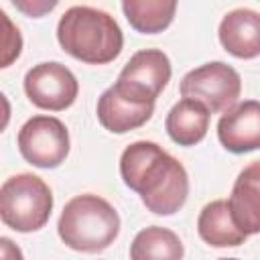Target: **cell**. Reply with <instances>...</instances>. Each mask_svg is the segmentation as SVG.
<instances>
[{
  "mask_svg": "<svg viewBox=\"0 0 260 260\" xmlns=\"http://www.w3.org/2000/svg\"><path fill=\"white\" fill-rule=\"evenodd\" d=\"M217 138L221 146L234 154L260 148V102L244 100L221 114L217 122Z\"/></svg>",
  "mask_w": 260,
  "mask_h": 260,
  "instance_id": "9c48e42d",
  "label": "cell"
},
{
  "mask_svg": "<svg viewBox=\"0 0 260 260\" xmlns=\"http://www.w3.org/2000/svg\"><path fill=\"white\" fill-rule=\"evenodd\" d=\"M171 79V61L160 49H142L130 57V61L122 67L116 87L124 93L142 100L156 102L160 91L167 87Z\"/></svg>",
  "mask_w": 260,
  "mask_h": 260,
  "instance_id": "52a82bcc",
  "label": "cell"
},
{
  "mask_svg": "<svg viewBox=\"0 0 260 260\" xmlns=\"http://www.w3.org/2000/svg\"><path fill=\"white\" fill-rule=\"evenodd\" d=\"M179 91L183 98L197 100L211 114H217L228 112L238 104L242 93V79L232 65L223 61H211L191 69L181 79Z\"/></svg>",
  "mask_w": 260,
  "mask_h": 260,
  "instance_id": "5b68a950",
  "label": "cell"
},
{
  "mask_svg": "<svg viewBox=\"0 0 260 260\" xmlns=\"http://www.w3.org/2000/svg\"><path fill=\"white\" fill-rule=\"evenodd\" d=\"M53 211V193L49 185L32 175L18 173L6 179L0 187V217L22 234L41 230Z\"/></svg>",
  "mask_w": 260,
  "mask_h": 260,
  "instance_id": "277c9868",
  "label": "cell"
},
{
  "mask_svg": "<svg viewBox=\"0 0 260 260\" xmlns=\"http://www.w3.org/2000/svg\"><path fill=\"white\" fill-rule=\"evenodd\" d=\"M18 150L39 169H55L69 154V132L55 116H32L18 130Z\"/></svg>",
  "mask_w": 260,
  "mask_h": 260,
  "instance_id": "8992f818",
  "label": "cell"
},
{
  "mask_svg": "<svg viewBox=\"0 0 260 260\" xmlns=\"http://www.w3.org/2000/svg\"><path fill=\"white\" fill-rule=\"evenodd\" d=\"M221 47L238 59H254L260 55V12L236 8L219 22Z\"/></svg>",
  "mask_w": 260,
  "mask_h": 260,
  "instance_id": "8fae6325",
  "label": "cell"
},
{
  "mask_svg": "<svg viewBox=\"0 0 260 260\" xmlns=\"http://www.w3.org/2000/svg\"><path fill=\"white\" fill-rule=\"evenodd\" d=\"M152 112H154L152 102L136 100V98L124 93L116 85L108 87L100 95L98 110H95L100 124L114 134H124L134 128H140L142 124H146L150 120Z\"/></svg>",
  "mask_w": 260,
  "mask_h": 260,
  "instance_id": "30bf717a",
  "label": "cell"
},
{
  "mask_svg": "<svg viewBox=\"0 0 260 260\" xmlns=\"http://www.w3.org/2000/svg\"><path fill=\"white\" fill-rule=\"evenodd\" d=\"M120 175L128 189L136 191L148 211L156 215L177 213L189 195L185 167L156 142L138 140L124 148Z\"/></svg>",
  "mask_w": 260,
  "mask_h": 260,
  "instance_id": "6da1fadb",
  "label": "cell"
},
{
  "mask_svg": "<svg viewBox=\"0 0 260 260\" xmlns=\"http://www.w3.org/2000/svg\"><path fill=\"white\" fill-rule=\"evenodd\" d=\"M197 232L203 242L215 248H232L246 242V234L238 228L230 203L225 199H215L207 203L197 219Z\"/></svg>",
  "mask_w": 260,
  "mask_h": 260,
  "instance_id": "5bb4252c",
  "label": "cell"
},
{
  "mask_svg": "<svg viewBox=\"0 0 260 260\" xmlns=\"http://www.w3.org/2000/svg\"><path fill=\"white\" fill-rule=\"evenodd\" d=\"M0 16H2V22L6 26V39H4V55H2V65L0 67H8L18 55H20V49H22V39H20V32L18 28H14V24L10 22V18L6 16V12L0 10Z\"/></svg>",
  "mask_w": 260,
  "mask_h": 260,
  "instance_id": "e0dca14e",
  "label": "cell"
},
{
  "mask_svg": "<svg viewBox=\"0 0 260 260\" xmlns=\"http://www.w3.org/2000/svg\"><path fill=\"white\" fill-rule=\"evenodd\" d=\"M209 116L211 112L201 102L183 98L167 114L165 128L171 140L177 142L179 146H195L207 134Z\"/></svg>",
  "mask_w": 260,
  "mask_h": 260,
  "instance_id": "4fadbf2b",
  "label": "cell"
},
{
  "mask_svg": "<svg viewBox=\"0 0 260 260\" xmlns=\"http://www.w3.org/2000/svg\"><path fill=\"white\" fill-rule=\"evenodd\" d=\"M24 91L37 108L61 112L75 102L79 83L69 67L57 61H47L26 71Z\"/></svg>",
  "mask_w": 260,
  "mask_h": 260,
  "instance_id": "ba28073f",
  "label": "cell"
},
{
  "mask_svg": "<svg viewBox=\"0 0 260 260\" xmlns=\"http://www.w3.org/2000/svg\"><path fill=\"white\" fill-rule=\"evenodd\" d=\"M219 260H238V258H219Z\"/></svg>",
  "mask_w": 260,
  "mask_h": 260,
  "instance_id": "ffe728a7",
  "label": "cell"
},
{
  "mask_svg": "<svg viewBox=\"0 0 260 260\" xmlns=\"http://www.w3.org/2000/svg\"><path fill=\"white\" fill-rule=\"evenodd\" d=\"M16 8H20L22 12H26L28 16H41L47 10H53L57 6V2H14Z\"/></svg>",
  "mask_w": 260,
  "mask_h": 260,
  "instance_id": "ac0fdd59",
  "label": "cell"
},
{
  "mask_svg": "<svg viewBox=\"0 0 260 260\" xmlns=\"http://www.w3.org/2000/svg\"><path fill=\"white\" fill-rule=\"evenodd\" d=\"M0 250H2V260H22L20 248L10 238H0Z\"/></svg>",
  "mask_w": 260,
  "mask_h": 260,
  "instance_id": "d6986e66",
  "label": "cell"
},
{
  "mask_svg": "<svg viewBox=\"0 0 260 260\" xmlns=\"http://www.w3.org/2000/svg\"><path fill=\"white\" fill-rule=\"evenodd\" d=\"M57 41L65 53L89 65L114 61L124 45L114 16L91 6L67 8L57 24Z\"/></svg>",
  "mask_w": 260,
  "mask_h": 260,
  "instance_id": "7a4b0ae2",
  "label": "cell"
},
{
  "mask_svg": "<svg viewBox=\"0 0 260 260\" xmlns=\"http://www.w3.org/2000/svg\"><path fill=\"white\" fill-rule=\"evenodd\" d=\"M183 242L160 225L140 230L130 244V260H183Z\"/></svg>",
  "mask_w": 260,
  "mask_h": 260,
  "instance_id": "9a60e30c",
  "label": "cell"
},
{
  "mask_svg": "<svg viewBox=\"0 0 260 260\" xmlns=\"http://www.w3.org/2000/svg\"><path fill=\"white\" fill-rule=\"evenodd\" d=\"M124 16L130 26L142 35L162 32L175 18V0H124Z\"/></svg>",
  "mask_w": 260,
  "mask_h": 260,
  "instance_id": "2e32d148",
  "label": "cell"
},
{
  "mask_svg": "<svg viewBox=\"0 0 260 260\" xmlns=\"http://www.w3.org/2000/svg\"><path fill=\"white\" fill-rule=\"evenodd\" d=\"M228 203L246 236L260 234V160H254L238 175Z\"/></svg>",
  "mask_w": 260,
  "mask_h": 260,
  "instance_id": "7c38bea8",
  "label": "cell"
},
{
  "mask_svg": "<svg viewBox=\"0 0 260 260\" xmlns=\"http://www.w3.org/2000/svg\"><path fill=\"white\" fill-rule=\"evenodd\" d=\"M59 238L77 252H102L120 234L118 211L102 197L85 193L69 199L57 223Z\"/></svg>",
  "mask_w": 260,
  "mask_h": 260,
  "instance_id": "3957f363",
  "label": "cell"
}]
</instances>
